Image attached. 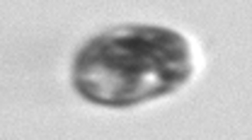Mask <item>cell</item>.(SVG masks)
Instances as JSON below:
<instances>
[{
	"mask_svg": "<svg viewBox=\"0 0 252 140\" xmlns=\"http://www.w3.org/2000/svg\"><path fill=\"white\" fill-rule=\"evenodd\" d=\"M191 70V51L182 34L131 24L83 44L73 61V85L93 104L124 109L180 90Z\"/></svg>",
	"mask_w": 252,
	"mask_h": 140,
	"instance_id": "obj_1",
	"label": "cell"
}]
</instances>
